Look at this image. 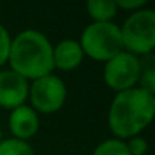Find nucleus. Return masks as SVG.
<instances>
[{
	"label": "nucleus",
	"mask_w": 155,
	"mask_h": 155,
	"mask_svg": "<svg viewBox=\"0 0 155 155\" xmlns=\"http://www.w3.org/2000/svg\"><path fill=\"white\" fill-rule=\"evenodd\" d=\"M155 116V94L140 87L120 91L113 99L108 110V128L114 138L128 140L140 135Z\"/></svg>",
	"instance_id": "f257e3e1"
},
{
	"label": "nucleus",
	"mask_w": 155,
	"mask_h": 155,
	"mask_svg": "<svg viewBox=\"0 0 155 155\" xmlns=\"http://www.w3.org/2000/svg\"><path fill=\"white\" fill-rule=\"evenodd\" d=\"M9 68L26 81L52 74L53 67V44L40 31L26 29L12 37L9 56Z\"/></svg>",
	"instance_id": "f03ea898"
},
{
	"label": "nucleus",
	"mask_w": 155,
	"mask_h": 155,
	"mask_svg": "<svg viewBox=\"0 0 155 155\" xmlns=\"http://www.w3.org/2000/svg\"><path fill=\"white\" fill-rule=\"evenodd\" d=\"M120 28L123 50L135 56L150 55L155 47V12L141 8L131 12Z\"/></svg>",
	"instance_id": "7ed1b4c3"
},
{
	"label": "nucleus",
	"mask_w": 155,
	"mask_h": 155,
	"mask_svg": "<svg viewBox=\"0 0 155 155\" xmlns=\"http://www.w3.org/2000/svg\"><path fill=\"white\" fill-rule=\"evenodd\" d=\"M81 49L85 56L107 62L123 50L119 25L110 23H90L81 34Z\"/></svg>",
	"instance_id": "20e7f679"
},
{
	"label": "nucleus",
	"mask_w": 155,
	"mask_h": 155,
	"mask_svg": "<svg viewBox=\"0 0 155 155\" xmlns=\"http://www.w3.org/2000/svg\"><path fill=\"white\" fill-rule=\"evenodd\" d=\"M28 99L34 111L41 114L58 113L67 99V87L56 74H47L29 84Z\"/></svg>",
	"instance_id": "39448f33"
},
{
	"label": "nucleus",
	"mask_w": 155,
	"mask_h": 155,
	"mask_svg": "<svg viewBox=\"0 0 155 155\" xmlns=\"http://www.w3.org/2000/svg\"><path fill=\"white\" fill-rule=\"evenodd\" d=\"M143 70V62L138 56L122 50L104 65V81L108 88L116 93L131 90L137 87L140 74Z\"/></svg>",
	"instance_id": "423d86ee"
},
{
	"label": "nucleus",
	"mask_w": 155,
	"mask_h": 155,
	"mask_svg": "<svg viewBox=\"0 0 155 155\" xmlns=\"http://www.w3.org/2000/svg\"><path fill=\"white\" fill-rule=\"evenodd\" d=\"M29 93V81L11 68L0 70V107L14 110L25 105Z\"/></svg>",
	"instance_id": "0eeeda50"
},
{
	"label": "nucleus",
	"mask_w": 155,
	"mask_h": 155,
	"mask_svg": "<svg viewBox=\"0 0 155 155\" xmlns=\"http://www.w3.org/2000/svg\"><path fill=\"white\" fill-rule=\"evenodd\" d=\"M9 131L14 138L28 141L29 138L35 137L40 128L38 113L32 110L29 105H20L9 113Z\"/></svg>",
	"instance_id": "6e6552de"
},
{
	"label": "nucleus",
	"mask_w": 155,
	"mask_h": 155,
	"mask_svg": "<svg viewBox=\"0 0 155 155\" xmlns=\"http://www.w3.org/2000/svg\"><path fill=\"white\" fill-rule=\"evenodd\" d=\"M85 55L81 49L79 41L76 40H62L56 46H53V67L62 71H70L78 68Z\"/></svg>",
	"instance_id": "1a4fd4ad"
},
{
	"label": "nucleus",
	"mask_w": 155,
	"mask_h": 155,
	"mask_svg": "<svg viewBox=\"0 0 155 155\" xmlns=\"http://www.w3.org/2000/svg\"><path fill=\"white\" fill-rule=\"evenodd\" d=\"M114 0H90L87 2V12L93 23H110L117 14Z\"/></svg>",
	"instance_id": "9d476101"
},
{
	"label": "nucleus",
	"mask_w": 155,
	"mask_h": 155,
	"mask_svg": "<svg viewBox=\"0 0 155 155\" xmlns=\"http://www.w3.org/2000/svg\"><path fill=\"white\" fill-rule=\"evenodd\" d=\"M0 155H35V152L29 141L11 137L0 140Z\"/></svg>",
	"instance_id": "9b49d317"
},
{
	"label": "nucleus",
	"mask_w": 155,
	"mask_h": 155,
	"mask_svg": "<svg viewBox=\"0 0 155 155\" xmlns=\"http://www.w3.org/2000/svg\"><path fill=\"white\" fill-rule=\"evenodd\" d=\"M93 155H129L126 143L123 140L119 138H107L104 141H101L94 150Z\"/></svg>",
	"instance_id": "f8f14e48"
},
{
	"label": "nucleus",
	"mask_w": 155,
	"mask_h": 155,
	"mask_svg": "<svg viewBox=\"0 0 155 155\" xmlns=\"http://www.w3.org/2000/svg\"><path fill=\"white\" fill-rule=\"evenodd\" d=\"M138 87L150 94H155V68L152 65L149 67L143 65L140 79H138Z\"/></svg>",
	"instance_id": "ddd939ff"
},
{
	"label": "nucleus",
	"mask_w": 155,
	"mask_h": 155,
	"mask_svg": "<svg viewBox=\"0 0 155 155\" xmlns=\"http://www.w3.org/2000/svg\"><path fill=\"white\" fill-rule=\"evenodd\" d=\"M11 40L12 37L9 35L8 29L0 23V67L8 62L9 56V47H11Z\"/></svg>",
	"instance_id": "4468645a"
},
{
	"label": "nucleus",
	"mask_w": 155,
	"mask_h": 155,
	"mask_svg": "<svg viewBox=\"0 0 155 155\" xmlns=\"http://www.w3.org/2000/svg\"><path fill=\"white\" fill-rule=\"evenodd\" d=\"M126 143V147H128V152L129 155H146L147 152V141L144 137L141 135H135V137H131L128 138Z\"/></svg>",
	"instance_id": "2eb2a0df"
},
{
	"label": "nucleus",
	"mask_w": 155,
	"mask_h": 155,
	"mask_svg": "<svg viewBox=\"0 0 155 155\" xmlns=\"http://www.w3.org/2000/svg\"><path fill=\"white\" fill-rule=\"evenodd\" d=\"M117 9L135 12L141 8H146V0H114Z\"/></svg>",
	"instance_id": "dca6fc26"
},
{
	"label": "nucleus",
	"mask_w": 155,
	"mask_h": 155,
	"mask_svg": "<svg viewBox=\"0 0 155 155\" xmlns=\"http://www.w3.org/2000/svg\"><path fill=\"white\" fill-rule=\"evenodd\" d=\"M0 140H2V128H0Z\"/></svg>",
	"instance_id": "f3484780"
}]
</instances>
